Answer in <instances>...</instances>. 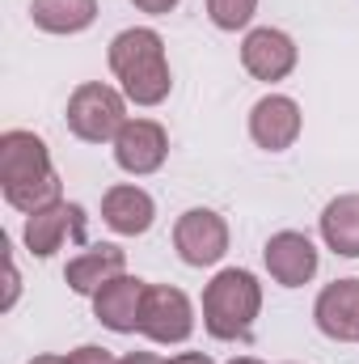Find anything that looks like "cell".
I'll list each match as a JSON object with an SVG mask.
<instances>
[{
    "label": "cell",
    "mask_w": 359,
    "mask_h": 364,
    "mask_svg": "<svg viewBox=\"0 0 359 364\" xmlns=\"http://www.w3.org/2000/svg\"><path fill=\"white\" fill-rule=\"evenodd\" d=\"M0 186H4V199L26 216L60 203V174L51 170V153L43 136L21 127L0 136Z\"/></svg>",
    "instance_id": "obj_1"
},
{
    "label": "cell",
    "mask_w": 359,
    "mask_h": 364,
    "mask_svg": "<svg viewBox=\"0 0 359 364\" xmlns=\"http://www.w3.org/2000/svg\"><path fill=\"white\" fill-rule=\"evenodd\" d=\"M110 68L123 81V93L136 106H161L170 97V60H165V38L157 30H123L110 43Z\"/></svg>",
    "instance_id": "obj_2"
},
{
    "label": "cell",
    "mask_w": 359,
    "mask_h": 364,
    "mask_svg": "<svg viewBox=\"0 0 359 364\" xmlns=\"http://www.w3.org/2000/svg\"><path fill=\"white\" fill-rule=\"evenodd\" d=\"M263 309V284L245 267H228L203 288V326L211 339H250L254 318Z\"/></svg>",
    "instance_id": "obj_3"
},
{
    "label": "cell",
    "mask_w": 359,
    "mask_h": 364,
    "mask_svg": "<svg viewBox=\"0 0 359 364\" xmlns=\"http://www.w3.org/2000/svg\"><path fill=\"white\" fill-rule=\"evenodd\" d=\"M123 123H127V106L110 85L85 81V85L72 90V97H68V127H72V136H81L89 144H106V140H114L123 132Z\"/></svg>",
    "instance_id": "obj_4"
},
{
    "label": "cell",
    "mask_w": 359,
    "mask_h": 364,
    "mask_svg": "<svg viewBox=\"0 0 359 364\" xmlns=\"http://www.w3.org/2000/svg\"><path fill=\"white\" fill-rule=\"evenodd\" d=\"M140 331L153 343H186L194 331V309L190 296L170 284H148L144 305H140Z\"/></svg>",
    "instance_id": "obj_5"
},
{
    "label": "cell",
    "mask_w": 359,
    "mask_h": 364,
    "mask_svg": "<svg viewBox=\"0 0 359 364\" xmlns=\"http://www.w3.org/2000/svg\"><path fill=\"white\" fill-rule=\"evenodd\" d=\"M174 246H178L182 263L211 267L228 250V225L211 208H190V212H182L178 225H174Z\"/></svg>",
    "instance_id": "obj_6"
},
{
    "label": "cell",
    "mask_w": 359,
    "mask_h": 364,
    "mask_svg": "<svg viewBox=\"0 0 359 364\" xmlns=\"http://www.w3.org/2000/svg\"><path fill=\"white\" fill-rule=\"evenodd\" d=\"M170 157V136L153 119H127L123 132L114 136V161L127 174H157Z\"/></svg>",
    "instance_id": "obj_7"
},
{
    "label": "cell",
    "mask_w": 359,
    "mask_h": 364,
    "mask_svg": "<svg viewBox=\"0 0 359 364\" xmlns=\"http://www.w3.org/2000/svg\"><path fill=\"white\" fill-rule=\"evenodd\" d=\"M68 237H85V212L77 203H51V208H38L30 220H26V246L34 259H51Z\"/></svg>",
    "instance_id": "obj_8"
},
{
    "label": "cell",
    "mask_w": 359,
    "mask_h": 364,
    "mask_svg": "<svg viewBox=\"0 0 359 364\" xmlns=\"http://www.w3.org/2000/svg\"><path fill=\"white\" fill-rule=\"evenodd\" d=\"M300 106L292 102V97H283V93H267L263 102H254V110H250V136H254V144L258 149H267V153H283V149H292L296 144V136H300Z\"/></svg>",
    "instance_id": "obj_9"
},
{
    "label": "cell",
    "mask_w": 359,
    "mask_h": 364,
    "mask_svg": "<svg viewBox=\"0 0 359 364\" xmlns=\"http://www.w3.org/2000/svg\"><path fill=\"white\" fill-rule=\"evenodd\" d=\"M241 64L254 81H283L292 68H296V43L283 34V30H270L258 26L245 34L241 43Z\"/></svg>",
    "instance_id": "obj_10"
},
{
    "label": "cell",
    "mask_w": 359,
    "mask_h": 364,
    "mask_svg": "<svg viewBox=\"0 0 359 364\" xmlns=\"http://www.w3.org/2000/svg\"><path fill=\"white\" fill-rule=\"evenodd\" d=\"M144 279H131V275H114L110 284H101L93 292V314L101 326L118 331V335H131L140 331V305H144Z\"/></svg>",
    "instance_id": "obj_11"
},
{
    "label": "cell",
    "mask_w": 359,
    "mask_h": 364,
    "mask_svg": "<svg viewBox=\"0 0 359 364\" xmlns=\"http://www.w3.org/2000/svg\"><path fill=\"white\" fill-rule=\"evenodd\" d=\"M263 259H267V272L283 288H300V284H309L317 275V246L304 233H292V229H283V233L270 237Z\"/></svg>",
    "instance_id": "obj_12"
},
{
    "label": "cell",
    "mask_w": 359,
    "mask_h": 364,
    "mask_svg": "<svg viewBox=\"0 0 359 364\" xmlns=\"http://www.w3.org/2000/svg\"><path fill=\"white\" fill-rule=\"evenodd\" d=\"M313 318L321 326V335L338 339V343H351L359 339V279H334L321 288L317 305H313Z\"/></svg>",
    "instance_id": "obj_13"
},
{
    "label": "cell",
    "mask_w": 359,
    "mask_h": 364,
    "mask_svg": "<svg viewBox=\"0 0 359 364\" xmlns=\"http://www.w3.org/2000/svg\"><path fill=\"white\" fill-rule=\"evenodd\" d=\"M153 216H157V203H153V195L140 191V186H110V191L101 195V220H106L114 233H123V237L148 233V229H153Z\"/></svg>",
    "instance_id": "obj_14"
},
{
    "label": "cell",
    "mask_w": 359,
    "mask_h": 364,
    "mask_svg": "<svg viewBox=\"0 0 359 364\" xmlns=\"http://www.w3.org/2000/svg\"><path fill=\"white\" fill-rule=\"evenodd\" d=\"M123 267H127V255L118 250V246H89L85 255H77L72 263H68V272H64V279H68V288L72 292H81V296H93L101 284H110L114 275H123Z\"/></svg>",
    "instance_id": "obj_15"
},
{
    "label": "cell",
    "mask_w": 359,
    "mask_h": 364,
    "mask_svg": "<svg viewBox=\"0 0 359 364\" xmlns=\"http://www.w3.org/2000/svg\"><path fill=\"white\" fill-rule=\"evenodd\" d=\"M321 237L334 255L359 259V195H338L321 212Z\"/></svg>",
    "instance_id": "obj_16"
},
{
    "label": "cell",
    "mask_w": 359,
    "mask_h": 364,
    "mask_svg": "<svg viewBox=\"0 0 359 364\" xmlns=\"http://www.w3.org/2000/svg\"><path fill=\"white\" fill-rule=\"evenodd\" d=\"M30 17L47 34H81L97 17V0H34Z\"/></svg>",
    "instance_id": "obj_17"
},
{
    "label": "cell",
    "mask_w": 359,
    "mask_h": 364,
    "mask_svg": "<svg viewBox=\"0 0 359 364\" xmlns=\"http://www.w3.org/2000/svg\"><path fill=\"white\" fill-rule=\"evenodd\" d=\"M258 0H207V17L220 26V30H241L250 26Z\"/></svg>",
    "instance_id": "obj_18"
},
{
    "label": "cell",
    "mask_w": 359,
    "mask_h": 364,
    "mask_svg": "<svg viewBox=\"0 0 359 364\" xmlns=\"http://www.w3.org/2000/svg\"><path fill=\"white\" fill-rule=\"evenodd\" d=\"M68 364H118L106 348H97V343H85V348H77L72 356H68Z\"/></svg>",
    "instance_id": "obj_19"
},
{
    "label": "cell",
    "mask_w": 359,
    "mask_h": 364,
    "mask_svg": "<svg viewBox=\"0 0 359 364\" xmlns=\"http://www.w3.org/2000/svg\"><path fill=\"white\" fill-rule=\"evenodd\" d=\"M140 13H153V17H161V13H170V9H178V0H131Z\"/></svg>",
    "instance_id": "obj_20"
},
{
    "label": "cell",
    "mask_w": 359,
    "mask_h": 364,
    "mask_svg": "<svg viewBox=\"0 0 359 364\" xmlns=\"http://www.w3.org/2000/svg\"><path fill=\"white\" fill-rule=\"evenodd\" d=\"M118 364H165L161 356H153V352H131V356H123Z\"/></svg>",
    "instance_id": "obj_21"
},
{
    "label": "cell",
    "mask_w": 359,
    "mask_h": 364,
    "mask_svg": "<svg viewBox=\"0 0 359 364\" xmlns=\"http://www.w3.org/2000/svg\"><path fill=\"white\" fill-rule=\"evenodd\" d=\"M170 364H211V356H203V352H182V356H174Z\"/></svg>",
    "instance_id": "obj_22"
},
{
    "label": "cell",
    "mask_w": 359,
    "mask_h": 364,
    "mask_svg": "<svg viewBox=\"0 0 359 364\" xmlns=\"http://www.w3.org/2000/svg\"><path fill=\"white\" fill-rule=\"evenodd\" d=\"M13 301H17V267L9 263V296H4V309H13Z\"/></svg>",
    "instance_id": "obj_23"
},
{
    "label": "cell",
    "mask_w": 359,
    "mask_h": 364,
    "mask_svg": "<svg viewBox=\"0 0 359 364\" xmlns=\"http://www.w3.org/2000/svg\"><path fill=\"white\" fill-rule=\"evenodd\" d=\"M30 364H68V360H64V356H34Z\"/></svg>",
    "instance_id": "obj_24"
},
{
    "label": "cell",
    "mask_w": 359,
    "mask_h": 364,
    "mask_svg": "<svg viewBox=\"0 0 359 364\" xmlns=\"http://www.w3.org/2000/svg\"><path fill=\"white\" fill-rule=\"evenodd\" d=\"M228 364H263V360H254V356H241V360H228Z\"/></svg>",
    "instance_id": "obj_25"
}]
</instances>
